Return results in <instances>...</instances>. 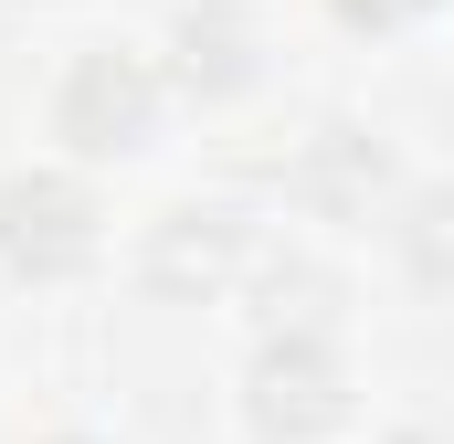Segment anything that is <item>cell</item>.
I'll return each mask as SVG.
<instances>
[{"label":"cell","instance_id":"1","mask_svg":"<svg viewBox=\"0 0 454 444\" xmlns=\"http://www.w3.org/2000/svg\"><path fill=\"white\" fill-rule=\"evenodd\" d=\"M96 243H106V212H96V191L74 170H11L0 180V265L11 275H43V286L85 275Z\"/></svg>","mask_w":454,"mask_h":444},{"label":"cell","instance_id":"2","mask_svg":"<svg viewBox=\"0 0 454 444\" xmlns=\"http://www.w3.org/2000/svg\"><path fill=\"white\" fill-rule=\"evenodd\" d=\"M254 434L264 444H317L348 413V370H339V338L328 329H264L254 349Z\"/></svg>","mask_w":454,"mask_h":444},{"label":"cell","instance_id":"3","mask_svg":"<svg viewBox=\"0 0 454 444\" xmlns=\"http://www.w3.org/2000/svg\"><path fill=\"white\" fill-rule=\"evenodd\" d=\"M148 127H159V64L148 53H85L53 96V138H74L85 159L148 148Z\"/></svg>","mask_w":454,"mask_h":444},{"label":"cell","instance_id":"4","mask_svg":"<svg viewBox=\"0 0 454 444\" xmlns=\"http://www.w3.org/2000/svg\"><path fill=\"white\" fill-rule=\"evenodd\" d=\"M243 265H254V243H243L232 212H201V202H191V212H159V222H148V286L180 297V307L223 297Z\"/></svg>","mask_w":454,"mask_h":444},{"label":"cell","instance_id":"5","mask_svg":"<svg viewBox=\"0 0 454 444\" xmlns=\"http://www.w3.org/2000/svg\"><path fill=\"white\" fill-rule=\"evenodd\" d=\"M380 191H391L380 138H359V127H317V138H307V159H296V202H307L317 222H370Z\"/></svg>","mask_w":454,"mask_h":444},{"label":"cell","instance_id":"6","mask_svg":"<svg viewBox=\"0 0 454 444\" xmlns=\"http://www.w3.org/2000/svg\"><path fill=\"white\" fill-rule=\"evenodd\" d=\"M169 53H180V85H191V96H243V85H254V21H243L232 0L180 11Z\"/></svg>","mask_w":454,"mask_h":444},{"label":"cell","instance_id":"7","mask_svg":"<svg viewBox=\"0 0 454 444\" xmlns=\"http://www.w3.org/2000/svg\"><path fill=\"white\" fill-rule=\"evenodd\" d=\"M391 233H402V265H412L423 286H454V180H434V191H412Z\"/></svg>","mask_w":454,"mask_h":444},{"label":"cell","instance_id":"8","mask_svg":"<svg viewBox=\"0 0 454 444\" xmlns=\"http://www.w3.org/2000/svg\"><path fill=\"white\" fill-rule=\"evenodd\" d=\"M264 329H328V275L317 265H275L264 275Z\"/></svg>","mask_w":454,"mask_h":444},{"label":"cell","instance_id":"9","mask_svg":"<svg viewBox=\"0 0 454 444\" xmlns=\"http://www.w3.org/2000/svg\"><path fill=\"white\" fill-rule=\"evenodd\" d=\"M339 21H359V32H402V21H423L434 0H328Z\"/></svg>","mask_w":454,"mask_h":444},{"label":"cell","instance_id":"10","mask_svg":"<svg viewBox=\"0 0 454 444\" xmlns=\"http://www.w3.org/2000/svg\"><path fill=\"white\" fill-rule=\"evenodd\" d=\"M380 444H444V434H380Z\"/></svg>","mask_w":454,"mask_h":444},{"label":"cell","instance_id":"11","mask_svg":"<svg viewBox=\"0 0 454 444\" xmlns=\"http://www.w3.org/2000/svg\"><path fill=\"white\" fill-rule=\"evenodd\" d=\"M53 444H96V434H53Z\"/></svg>","mask_w":454,"mask_h":444}]
</instances>
